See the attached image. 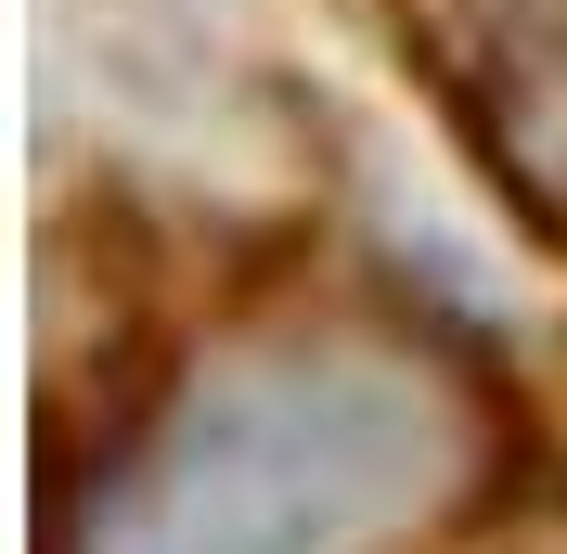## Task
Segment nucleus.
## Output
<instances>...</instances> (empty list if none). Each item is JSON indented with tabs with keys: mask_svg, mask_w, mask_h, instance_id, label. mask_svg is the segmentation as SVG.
<instances>
[{
	"mask_svg": "<svg viewBox=\"0 0 567 554\" xmlns=\"http://www.w3.org/2000/svg\"><path fill=\"white\" fill-rule=\"evenodd\" d=\"M388 361H271L219 413L181 425L130 516V554H336L400 503V464H425V400L400 413Z\"/></svg>",
	"mask_w": 567,
	"mask_h": 554,
	"instance_id": "obj_1",
	"label": "nucleus"
}]
</instances>
